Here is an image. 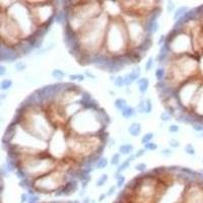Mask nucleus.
<instances>
[{
    "instance_id": "nucleus-9",
    "label": "nucleus",
    "mask_w": 203,
    "mask_h": 203,
    "mask_svg": "<svg viewBox=\"0 0 203 203\" xmlns=\"http://www.w3.org/2000/svg\"><path fill=\"white\" fill-rule=\"evenodd\" d=\"M11 85H12V81L10 80V79H4L1 82V85H0V89H1L2 91H6V89H10Z\"/></svg>"
},
{
    "instance_id": "nucleus-32",
    "label": "nucleus",
    "mask_w": 203,
    "mask_h": 203,
    "mask_svg": "<svg viewBox=\"0 0 203 203\" xmlns=\"http://www.w3.org/2000/svg\"><path fill=\"white\" fill-rule=\"evenodd\" d=\"M161 155H171L172 153H173V151L171 150V149H164V150L161 151Z\"/></svg>"
},
{
    "instance_id": "nucleus-30",
    "label": "nucleus",
    "mask_w": 203,
    "mask_h": 203,
    "mask_svg": "<svg viewBox=\"0 0 203 203\" xmlns=\"http://www.w3.org/2000/svg\"><path fill=\"white\" fill-rule=\"evenodd\" d=\"M146 105H147V113H150L151 110H152V105H151V102L149 99L146 100Z\"/></svg>"
},
{
    "instance_id": "nucleus-26",
    "label": "nucleus",
    "mask_w": 203,
    "mask_h": 203,
    "mask_svg": "<svg viewBox=\"0 0 203 203\" xmlns=\"http://www.w3.org/2000/svg\"><path fill=\"white\" fill-rule=\"evenodd\" d=\"M169 131L172 133L178 132V131H179V126H177V125H171V126L169 127Z\"/></svg>"
},
{
    "instance_id": "nucleus-21",
    "label": "nucleus",
    "mask_w": 203,
    "mask_h": 203,
    "mask_svg": "<svg viewBox=\"0 0 203 203\" xmlns=\"http://www.w3.org/2000/svg\"><path fill=\"white\" fill-rule=\"evenodd\" d=\"M161 119L163 121H169L170 119H171V113H169L168 111L164 112L163 114L161 115Z\"/></svg>"
},
{
    "instance_id": "nucleus-17",
    "label": "nucleus",
    "mask_w": 203,
    "mask_h": 203,
    "mask_svg": "<svg viewBox=\"0 0 203 203\" xmlns=\"http://www.w3.org/2000/svg\"><path fill=\"white\" fill-rule=\"evenodd\" d=\"M119 161H120V153H115L113 155L112 159H111V164L113 166H117L119 164Z\"/></svg>"
},
{
    "instance_id": "nucleus-4",
    "label": "nucleus",
    "mask_w": 203,
    "mask_h": 203,
    "mask_svg": "<svg viewBox=\"0 0 203 203\" xmlns=\"http://www.w3.org/2000/svg\"><path fill=\"white\" fill-rule=\"evenodd\" d=\"M187 11H188V8L185 7V6H181V7H179V9H177V11L175 12V16H174L175 20H178V18L181 19V18L187 13Z\"/></svg>"
},
{
    "instance_id": "nucleus-40",
    "label": "nucleus",
    "mask_w": 203,
    "mask_h": 203,
    "mask_svg": "<svg viewBox=\"0 0 203 203\" xmlns=\"http://www.w3.org/2000/svg\"><path fill=\"white\" fill-rule=\"evenodd\" d=\"M200 137H203V132H201V135H199Z\"/></svg>"
},
{
    "instance_id": "nucleus-7",
    "label": "nucleus",
    "mask_w": 203,
    "mask_h": 203,
    "mask_svg": "<svg viewBox=\"0 0 203 203\" xmlns=\"http://www.w3.org/2000/svg\"><path fill=\"white\" fill-rule=\"evenodd\" d=\"M134 115H135V110L132 107H127L124 111H122V116L124 117L125 119L130 118V117L134 116Z\"/></svg>"
},
{
    "instance_id": "nucleus-14",
    "label": "nucleus",
    "mask_w": 203,
    "mask_h": 203,
    "mask_svg": "<svg viewBox=\"0 0 203 203\" xmlns=\"http://www.w3.org/2000/svg\"><path fill=\"white\" fill-rule=\"evenodd\" d=\"M114 81H115V85H116V87H123V85H125L124 77H122V76L116 77V78L114 79Z\"/></svg>"
},
{
    "instance_id": "nucleus-6",
    "label": "nucleus",
    "mask_w": 203,
    "mask_h": 203,
    "mask_svg": "<svg viewBox=\"0 0 203 203\" xmlns=\"http://www.w3.org/2000/svg\"><path fill=\"white\" fill-rule=\"evenodd\" d=\"M115 106H116L117 109H119V110L122 112V111H124L125 109L127 108V103L126 101H125L124 99H117L116 101H115Z\"/></svg>"
},
{
    "instance_id": "nucleus-16",
    "label": "nucleus",
    "mask_w": 203,
    "mask_h": 203,
    "mask_svg": "<svg viewBox=\"0 0 203 203\" xmlns=\"http://www.w3.org/2000/svg\"><path fill=\"white\" fill-rule=\"evenodd\" d=\"M164 74H165V70H164L163 68H159V69H157V71H155V76H157V78L159 79V81L163 80Z\"/></svg>"
},
{
    "instance_id": "nucleus-31",
    "label": "nucleus",
    "mask_w": 203,
    "mask_h": 203,
    "mask_svg": "<svg viewBox=\"0 0 203 203\" xmlns=\"http://www.w3.org/2000/svg\"><path fill=\"white\" fill-rule=\"evenodd\" d=\"M28 199H30V197H28V194H21V203H24L26 201H28Z\"/></svg>"
},
{
    "instance_id": "nucleus-19",
    "label": "nucleus",
    "mask_w": 203,
    "mask_h": 203,
    "mask_svg": "<svg viewBox=\"0 0 203 203\" xmlns=\"http://www.w3.org/2000/svg\"><path fill=\"white\" fill-rule=\"evenodd\" d=\"M157 145L155 144V142H149L144 145V149H146V150H155V149H157Z\"/></svg>"
},
{
    "instance_id": "nucleus-33",
    "label": "nucleus",
    "mask_w": 203,
    "mask_h": 203,
    "mask_svg": "<svg viewBox=\"0 0 203 203\" xmlns=\"http://www.w3.org/2000/svg\"><path fill=\"white\" fill-rule=\"evenodd\" d=\"M115 190H116V187L115 186H111V188L109 189V191H108V193H107V195L108 196H111L113 193L115 192Z\"/></svg>"
},
{
    "instance_id": "nucleus-11",
    "label": "nucleus",
    "mask_w": 203,
    "mask_h": 203,
    "mask_svg": "<svg viewBox=\"0 0 203 203\" xmlns=\"http://www.w3.org/2000/svg\"><path fill=\"white\" fill-rule=\"evenodd\" d=\"M52 75L55 77V78L61 80V79L64 77V72H63V71H61L60 69H55V70L52 72Z\"/></svg>"
},
{
    "instance_id": "nucleus-12",
    "label": "nucleus",
    "mask_w": 203,
    "mask_h": 203,
    "mask_svg": "<svg viewBox=\"0 0 203 203\" xmlns=\"http://www.w3.org/2000/svg\"><path fill=\"white\" fill-rule=\"evenodd\" d=\"M153 138V133H147V134H145L144 136L142 137V143L143 144H147V143H149L151 141V139Z\"/></svg>"
},
{
    "instance_id": "nucleus-27",
    "label": "nucleus",
    "mask_w": 203,
    "mask_h": 203,
    "mask_svg": "<svg viewBox=\"0 0 203 203\" xmlns=\"http://www.w3.org/2000/svg\"><path fill=\"white\" fill-rule=\"evenodd\" d=\"M170 145H171L172 147H178L180 145L179 141L176 140V139H171L170 140Z\"/></svg>"
},
{
    "instance_id": "nucleus-5",
    "label": "nucleus",
    "mask_w": 203,
    "mask_h": 203,
    "mask_svg": "<svg viewBox=\"0 0 203 203\" xmlns=\"http://www.w3.org/2000/svg\"><path fill=\"white\" fill-rule=\"evenodd\" d=\"M133 150V146L131 144H123L119 147V151L122 155H130Z\"/></svg>"
},
{
    "instance_id": "nucleus-8",
    "label": "nucleus",
    "mask_w": 203,
    "mask_h": 203,
    "mask_svg": "<svg viewBox=\"0 0 203 203\" xmlns=\"http://www.w3.org/2000/svg\"><path fill=\"white\" fill-rule=\"evenodd\" d=\"M137 111L138 113H141V114H144V113H147V105H146V100L144 101H141L137 106Z\"/></svg>"
},
{
    "instance_id": "nucleus-36",
    "label": "nucleus",
    "mask_w": 203,
    "mask_h": 203,
    "mask_svg": "<svg viewBox=\"0 0 203 203\" xmlns=\"http://www.w3.org/2000/svg\"><path fill=\"white\" fill-rule=\"evenodd\" d=\"M78 79V75L74 74V75H70V80H77Z\"/></svg>"
},
{
    "instance_id": "nucleus-13",
    "label": "nucleus",
    "mask_w": 203,
    "mask_h": 203,
    "mask_svg": "<svg viewBox=\"0 0 203 203\" xmlns=\"http://www.w3.org/2000/svg\"><path fill=\"white\" fill-rule=\"evenodd\" d=\"M123 77H124V80H125V85H127V87H128V85H130L131 83L134 81V78L132 77L131 73H127V74L125 75V76H123Z\"/></svg>"
},
{
    "instance_id": "nucleus-3",
    "label": "nucleus",
    "mask_w": 203,
    "mask_h": 203,
    "mask_svg": "<svg viewBox=\"0 0 203 203\" xmlns=\"http://www.w3.org/2000/svg\"><path fill=\"white\" fill-rule=\"evenodd\" d=\"M135 157H136L135 155H131L130 157H128V159H126L125 161H123L122 165H121L120 167H119L118 169H117V173L119 174V173H121L122 171H124V170H126L127 168L129 167V165H130L131 161H134V159H135Z\"/></svg>"
},
{
    "instance_id": "nucleus-18",
    "label": "nucleus",
    "mask_w": 203,
    "mask_h": 203,
    "mask_svg": "<svg viewBox=\"0 0 203 203\" xmlns=\"http://www.w3.org/2000/svg\"><path fill=\"white\" fill-rule=\"evenodd\" d=\"M185 151L187 153H189V155H195V148H194L192 144H187V145H186Z\"/></svg>"
},
{
    "instance_id": "nucleus-29",
    "label": "nucleus",
    "mask_w": 203,
    "mask_h": 203,
    "mask_svg": "<svg viewBox=\"0 0 203 203\" xmlns=\"http://www.w3.org/2000/svg\"><path fill=\"white\" fill-rule=\"evenodd\" d=\"M174 8H175V4H174V2H169V3H168V6H167L168 12H172Z\"/></svg>"
},
{
    "instance_id": "nucleus-25",
    "label": "nucleus",
    "mask_w": 203,
    "mask_h": 203,
    "mask_svg": "<svg viewBox=\"0 0 203 203\" xmlns=\"http://www.w3.org/2000/svg\"><path fill=\"white\" fill-rule=\"evenodd\" d=\"M39 200H40V197H39L38 195H30L28 201H30V203H36V202H38Z\"/></svg>"
},
{
    "instance_id": "nucleus-39",
    "label": "nucleus",
    "mask_w": 203,
    "mask_h": 203,
    "mask_svg": "<svg viewBox=\"0 0 203 203\" xmlns=\"http://www.w3.org/2000/svg\"><path fill=\"white\" fill-rule=\"evenodd\" d=\"M165 40V36H161V38L159 39V44H161V42Z\"/></svg>"
},
{
    "instance_id": "nucleus-22",
    "label": "nucleus",
    "mask_w": 203,
    "mask_h": 203,
    "mask_svg": "<svg viewBox=\"0 0 203 203\" xmlns=\"http://www.w3.org/2000/svg\"><path fill=\"white\" fill-rule=\"evenodd\" d=\"M193 129L197 132H203V124H200V123H195L193 124Z\"/></svg>"
},
{
    "instance_id": "nucleus-24",
    "label": "nucleus",
    "mask_w": 203,
    "mask_h": 203,
    "mask_svg": "<svg viewBox=\"0 0 203 203\" xmlns=\"http://www.w3.org/2000/svg\"><path fill=\"white\" fill-rule=\"evenodd\" d=\"M152 64H153V59L149 58L148 61L146 62V64H145V69H146V70H150V68L152 67Z\"/></svg>"
},
{
    "instance_id": "nucleus-34",
    "label": "nucleus",
    "mask_w": 203,
    "mask_h": 203,
    "mask_svg": "<svg viewBox=\"0 0 203 203\" xmlns=\"http://www.w3.org/2000/svg\"><path fill=\"white\" fill-rule=\"evenodd\" d=\"M5 72H6L5 67H4L3 65H1V66H0V75H1V76H3V75L5 74Z\"/></svg>"
},
{
    "instance_id": "nucleus-37",
    "label": "nucleus",
    "mask_w": 203,
    "mask_h": 203,
    "mask_svg": "<svg viewBox=\"0 0 203 203\" xmlns=\"http://www.w3.org/2000/svg\"><path fill=\"white\" fill-rule=\"evenodd\" d=\"M105 197H106V194H103V195H101V196H100V198H99V201H103Z\"/></svg>"
},
{
    "instance_id": "nucleus-20",
    "label": "nucleus",
    "mask_w": 203,
    "mask_h": 203,
    "mask_svg": "<svg viewBox=\"0 0 203 203\" xmlns=\"http://www.w3.org/2000/svg\"><path fill=\"white\" fill-rule=\"evenodd\" d=\"M117 178H118V181H117V187L121 188L125 183V177H124V176H122V175H120V176H118Z\"/></svg>"
},
{
    "instance_id": "nucleus-35",
    "label": "nucleus",
    "mask_w": 203,
    "mask_h": 203,
    "mask_svg": "<svg viewBox=\"0 0 203 203\" xmlns=\"http://www.w3.org/2000/svg\"><path fill=\"white\" fill-rule=\"evenodd\" d=\"M143 153H144V149H139V150L136 152V155H135V157H141Z\"/></svg>"
},
{
    "instance_id": "nucleus-15",
    "label": "nucleus",
    "mask_w": 203,
    "mask_h": 203,
    "mask_svg": "<svg viewBox=\"0 0 203 203\" xmlns=\"http://www.w3.org/2000/svg\"><path fill=\"white\" fill-rule=\"evenodd\" d=\"M107 180H108V176H107L106 174H104V175H102V176H101V178H100V179L97 181V186H98V187H101V186H103L105 183H106Z\"/></svg>"
},
{
    "instance_id": "nucleus-28",
    "label": "nucleus",
    "mask_w": 203,
    "mask_h": 203,
    "mask_svg": "<svg viewBox=\"0 0 203 203\" xmlns=\"http://www.w3.org/2000/svg\"><path fill=\"white\" fill-rule=\"evenodd\" d=\"M15 68L17 69L18 71H22L24 69H26V65L22 64V63H20V62H18L17 64L15 65Z\"/></svg>"
},
{
    "instance_id": "nucleus-10",
    "label": "nucleus",
    "mask_w": 203,
    "mask_h": 203,
    "mask_svg": "<svg viewBox=\"0 0 203 203\" xmlns=\"http://www.w3.org/2000/svg\"><path fill=\"white\" fill-rule=\"evenodd\" d=\"M107 165H108V161H107V159H105V157H102V159H100L99 161H97V164H96V167L98 168V169H104V168L107 167Z\"/></svg>"
},
{
    "instance_id": "nucleus-2",
    "label": "nucleus",
    "mask_w": 203,
    "mask_h": 203,
    "mask_svg": "<svg viewBox=\"0 0 203 203\" xmlns=\"http://www.w3.org/2000/svg\"><path fill=\"white\" fill-rule=\"evenodd\" d=\"M128 131L132 136H137V135H139V133L141 131V125L139 123H133L128 128Z\"/></svg>"
},
{
    "instance_id": "nucleus-41",
    "label": "nucleus",
    "mask_w": 203,
    "mask_h": 203,
    "mask_svg": "<svg viewBox=\"0 0 203 203\" xmlns=\"http://www.w3.org/2000/svg\"><path fill=\"white\" fill-rule=\"evenodd\" d=\"M201 173H202V174H203V170H201Z\"/></svg>"
},
{
    "instance_id": "nucleus-1",
    "label": "nucleus",
    "mask_w": 203,
    "mask_h": 203,
    "mask_svg": "<svg viewBox=\"0 0 203 203\" xmlns=\"http://www.w3.org/2000/svg\"><path fill=\"white\" fill-rule=\"evenodd\" d=\"M137 85H138V89L141 94H144L148 89L149 81L147 78H140L137 80Z\"/></svg>"
},
{
    "instance_id": "nucleus-38",
    "label": "nucleus",
    "mask_w": 203,
    "mask_h": 203,
    "mask_svg": "<svg viewBox=\"0 0 203 203\" xmlns=\"http://www.w3.org/2000/svg\"><path fill=\"white\" fill-rule=\"evenodd\" d=\"M83 79H85V76H83V75H80V74H79V75H78V79H77V80L80 81V80H83Z\"/></svg>"
},
{
    "instance_id": "nucleus-23",
    "label": "nucleus",
    "mask_w": 203,
    "mask_h": 203,
    "mask_svg": "<svg viewBox=\"0 0 203 203\" xmlns=\"http://www.w3.org/2000/svg\"><path fill=\"white\" fill-rule=\"evenodd\" d=\"M135 170H136V171H139V172H144L145 170H146V165L143 163L138 164V165L135 167Z\"/></svg>"
}]
</instances>
